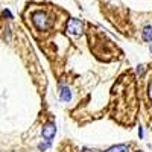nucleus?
<instances>
[{"label":"nucleus","mask_w":152,"mask_h":152,"mask_svg":"<svg viewBox=\"0 0 152 152\" xmlns=\"http://www.w3.org/2000/svg\"><path fill=\"white\" fill-rule=\"evenodd\" d=\"M138 137H140V138H143V128H142V126L138 128Z\"/></svg>","instance_id":"nucleus-10"},{"label":"nucleus","mask_w":152,"mask_h":152,"mask_svg":"<svg viewBox=\"0 0 152 152\" xmlns=\"http://www.w3.org/2000/svg\"><path fill=\"white\" fill-rule=\"evenodd\" d=\"M87 152H90V151H87Z\"/></svg>","instance_id":"nucleus-13"},{"label":"nucleus","mask_w":152,"mask_h":152,"mask_svg":"<svg viewBox=\"0 0 152 152\" xmlns=\"http://www.w3.org/2000/svg\"><path fill=\"white\" fill-rule=\"evenodd\" d=\"M82 28H84V23L79 18H70L67 23V32L72 37H78L82 34Z\"/></svg>","instance_id":"nucleus-2"},{"label":"nucleus","mask_w":152,"mask_h":152,"mask_svg":"<svg viewBox=\"0 0 152 152\" xmlns=\"http://www.w3.org/2000/svg\"><path fill=\"white\" fill-rule=\"evenodd\" d=\"M41 134L44 137V140L46 142H52V138L55 137L56 134V125L53 122H49L43 126V129H41Z\"/></svg>","instance_id":"nucleus-3"},{"label":"nucleus","mask_w":152,"mask_h":152,"mask_svg":"<svg viewBox=\"0 0 152 152\" xmlns=\"http://www.w3.org/2000/svg\"><path fill=\"white\" fill-rule=\"evenodd\" d=\"M149 97L152 99V82L149 84Z\"/></svg>","instance_id":"nucleus-11"},{"label":"nucleus","mask_w":152,"mask_h":152,"mask_svg":"<svg viewBox=\"0 0 152 152\" xmlns=\"http://www.w3.org/2000/svg\"><path fill=\"white\" fill-rule=\"evenodd\" d=\"M3 15H5V17H8V18H12V15H11V12H9V11H6V9L3 11Z\"/></svg>","instance_id":"nucleus-9"},{"label":"nucleus","mask_w":152,"mask_h":152,"mask_svg":"<svg viewBox=\"0 0 152 152\" xmlns=\"http://www.w3.org/2000/svg\"><path fill=\"white\" fill-rule=\"evenodd\" d=\"M61 100L62 102H70L72 100V93L69 87H62L61 88Z\"/></svg>","instance_id":"nucleus-4"},{"label":"nucleus","mask_w":152,"mask_h":152,"mask_svg":"<svg viewBox=\"0 0 152 152\" xmlns=\"http://www.w3.org/2000/svg\"><path fill=\"white\" fill-rule=\"evenodd\" d=\"M143 40L145 41H152V28L151 26H146L143 29Z\"/></svg>","instance_id":"nucleus-6"},{"label":"nucleus","mask_w":152,"mask_h":152,"mask_svg":"<svg viewBox=\"0 0 152 152\" xmlns=\"http://www.w3.org/2000/svg\"><path fill=\"white\" fill-rule=\"evenodd\" d=\"M138 152H142V151H138Z\"/></svg>","instance_id":"nucleus-14"},{"label":"nucleus","mask_w":152,"mask_h":152,"mask_svg":"<svg viewBox=\"0 0 152 152\" xmlns=\"http://www.w3.org/2000/svg\"><path fill=\"white\" fill-rule=\"evenodd\" d=\"M49 146H50V142H47V143H41V145L38 146V148H40V151H46Z\"/></svg>","instance_id":"nucleus-7"},{"label":"nucleus","mask_w":152,"mask_h":152,"mask_svg":"<svg viewBox=\"0 0 152 152\" xmlns=\"http://www.w3.org/2000/svg\"><path fill=\"white\" fill-rule=\"evenodd\" d=\"M143 72H145V66H138V69H137V73H138V75H142Z\"/></svg>","instance_id":"nucleus-8"},{"label":"nucleus","mask_w":152,"mask_h":152,"mask_svg":"<svg viewBox=\"0 0 152 152\" xmlns=\"http://www.w3.org/2000/svg\"><path fill=\"white\" fill-rule=\"evenodd\" d=\"M151 52H152V47H151Z\"/></svg>","instance_id":"nucleus-12"},{"label":"nucleus","mask_w":152,"mask_h":152,"mask_svg":"<svg viewBox=\"0 0 152 152\" xmlns=\"http://www.w3.org/2000/svg\"><path fill=\"white\" fill-rule=\"evenodd\" d=\"M105 152H129V148L126 145H116V146H111L110 149H107Z\"/></svg>","instance_id":"nucleus-5"},{"label":"nucleus","mask_w":152,"mask_h":152,"mask_svg":"<svg viewBox=\"0 0 152 152\" xmlns=\"http://www.w3.org/2000/svg\"><path fill=\"white\" fill-rule=\"evenodd\" d=\"M32 23L38 31H47L50 26H52V20H50L49 15L43 11H38L32 15Z\"/></svg>","instance_id":"nucleus-1"}]
</instances>
